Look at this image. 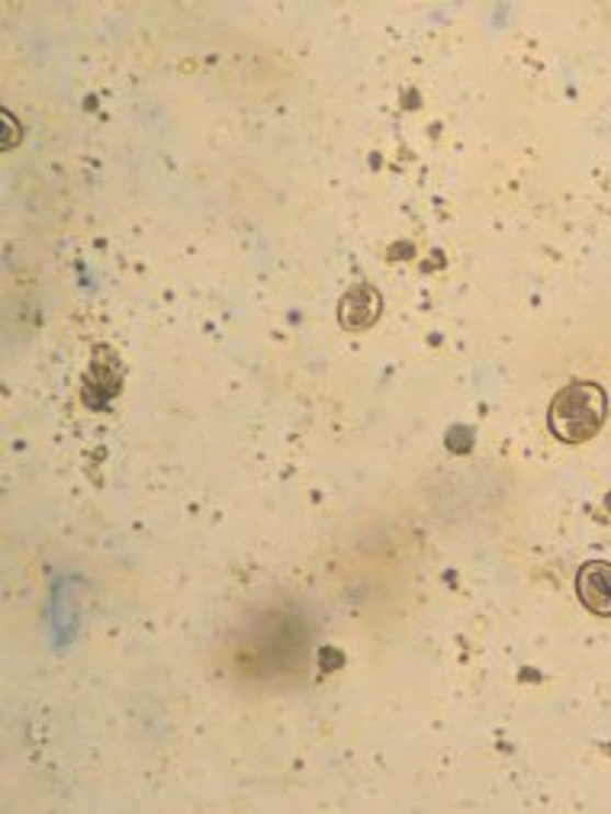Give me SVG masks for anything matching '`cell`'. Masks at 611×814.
Returning <instances> with one entry per match:
<instances>
[{
	"instance_id": "cell-1",
	"label": "cell",
	"mask_w": 611,
	"mask_h": 814,
	"mask_svg": "<svg viewBox=\"0 0 611 814\" xmlns=\"http://www.w3.org/2000/svg\"><path fill=\"white\" fill-rule=\"evenodd\" d=\"M609 419V396L599 384L589 381H576V384L564 386L547 412V422L554 438H561L566 444H582L589 438H596L599 429Z\"/></svg>"
},
{
	"instance_id": "cell-2",
	"label": "cell",
	"mask_w": 611,
	"mask_h": 814,
	"mask_svg": "<svg viewBox=\"0 0 611 814\" xmlns=\"http://www.w3.org/2000/svg\"><path fill=\"white\" fill-rule=\"evenodd\" d=\"M579 602L592 615H611V564L609 561H589L576 574Z\"/></svg>"
},
{
	"instance_id": "cell-3",
	"label": "cell",
	"mask_w": 611,
	"mask_h": 814,
	"mask_svg": "<svg viewBox=\"0 0 611 814\" xmlns=\"http://www.w3.org/2000/svg\"><path fill=\"white\" fill-rule=\"evenodd\" d=\"M380 293L371 284H358L344 293L341 306H338V319L344 329H371L380 316Z\"/></svg>"
}]
</instances>
